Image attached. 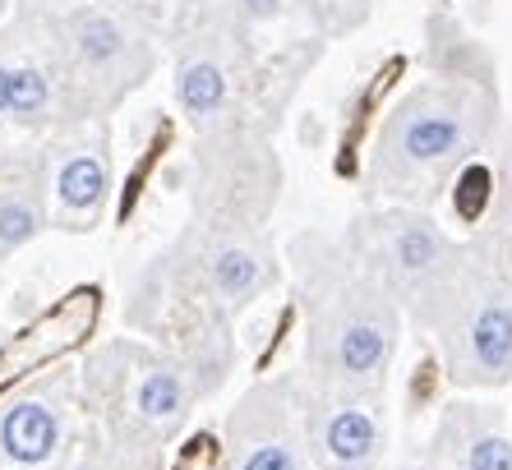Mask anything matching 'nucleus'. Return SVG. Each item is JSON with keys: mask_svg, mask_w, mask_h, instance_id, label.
Instances as JSON below:
<instances>
[{"mask_svg": "<svg viewBox=\"0 0 512 470\" xmlns=\"http://www.w3.org/2000/svg\"><path fill=\"white\" fill-rule=\"evenodd\" d=\"M180 106L190 111L194 120L213 116L217 106H222V97H227V74H222V65H213V60H190L185 70H180Z\"/></svg>", "mask_w": 512, "mask_h": 470, "instance_id": "nucleus-8", "label": "nucleus"}, {"mask_svg": "<svg viewBox=\"0 0 512 470\" xmlns=\"http://www.w3.org/2000/svg\"><path fill=\"white\" fill-rule=\"evenodd\" d=\"M240 470H296V457H291L282 443H263L240 461Z\"/></svg>", "mask_w": 512, "mask_h": 470, "instance_id": "nucleus-17", "label": "nucleus"}, {"mask_svg": "<svg viewBox=\"0 0 512 470\" xmlns=\"http://www.w3.org/2000/svg\"><path fill=\"white\" fill-rule=\"evenodd\" d=\"M397 259L406 263V268H429V263L439 259V240L425 231V226H411V231L397 235Z\"/></svg>", "mask_w": 512, "mask_h": 470, "instance_id": "nucleus-14", "label": "nucleus"}, {"mask_svg": "<svg viewBox=\"0 0 512 470\" xmlns=\"http://www.w3.org/2000/svg\"><path fill=\"white\" fill-rule=\"evenodd\" d=\"M462 139V125L453 116H411L402 130V148L411 162H439Z\"/></svg>", "mask_w": 512, "mask_h": 470, "instance_id": "nucleus-7", "label": "nucleus"}, {"mask_svg": "<svg viewBox=\"0 0 512 470\" xmlns=\"http://www.w3.org/2000/svg\"><path fill=\"white\" fill-rule=\"evenodd\" d=\"M471 351H476L485 374H503V369L512 365V309L508 305H489L485 314L476 318Z\"/></svg>", "mask_w": 512, "mask_h": 470, "instance_id": "nucleus-6", "label": "nucleus"}, {"mask_svg": "<svg viewBox=\"0 0 512 470\" xmlns=\"http://www.w3.org/2000/svg\"><path fill=\"white\" fill-rule=\"evenodd\" d=\"M60 447V415L42 397H19L0 411V461L14 470L47 466Z\"/></svg>", "mask_w": 512, "mask_h": 470, "instance_id": "nucleus-2", "label": "nucleus"}, {"mask_svg": "<svg viewBox=\"0 0 512 470\" xmlns=\"http://www.w3.org/2000/svg\"><path fill=\"white\" fill-rule=\"evenodd\" d=\"M485 199H489V171L485 166H471L462 176V189H457V212H462V217H476V212L485 208Z\"/></svg>", "mask_w": 512, "mask_h": 470, "instance_id": "nucleus-15", "label": "nucleus"}, {"mask_svg": "<svg viewBox=\"0 0 512 470\" xmlns=\"http://www.w3.org/2000/svg\"><path fill=\"white\" fill-rule=\"evenodd\" d=\"M471 470H512V447L503 438H480L471 447Z\"/></svg>", "mask_w": 512, "mask_h": 470, "instance_id": "nucleus-16", "label": "nucleus"}, {"mask_svg": "<svg viewBox=\"0 0 512 470\" xmlns=\"http://www.w3.org/2000/svg\"><path fill=\"white\" fill-rule=\"evenodd\" d=\"M93 314H97V295L93 291H74L56 314H47L33 332H24V337L5 351V360H0V383L14 378V374H28V369H37V365H47L51 355H60L65 346H74V341L93 328Z\"/></svg>", "mask_w": 512, "mask_h": 470, "instance_id": "nucleus-1", "label": "nucleus"}, {"mask_svg": "<svg viewBox=\"0 0 512 470\" xmlns=\"http://www.w3.org/2000/svg\"><path fill=\"white\" fill-rule=\"evenodd\" d=\"M259 277H263L259 259H254L250 249H222L213 259V286L227 295V300H245V295L259 286Z\"/></svg>", "mask_w": 512, "mask_h": 470, "instance_id": "nucleus-12", "label": "nucleus"}, {"mask_svg": "<svg viewBox=\"0 0 512 470\" xmlns=\"http://www.w3.org/2000/svg\"><path fill=\"white\" fill-rule=\"evenodd\" d=\"M185 411V383L176 369H148L134 383V415L153 424H167Z\"/></svg>", "mask_w": 512, "mask_h": 470, "instance_id": "nucleus-5", "label": "nucleus"}, {"mask_svg": "<svg viewBox=\"0 0 512 470\" xmlns=\"http://www.w3.org/2000/svg\"><path fill=\"white\" fill-rule=\"evenodd\" d=\"M70 47L74 56L84 60V70H116L120 60L130 56V37H125V28L111 19V14H97V10H84L74 14L70 24Z\"/></svg>", "mask_w": 512, "mask_h": 470, "instance_id": "nucleus-3", "label": "nucleus"}, {"mask_svg": "<svg viewBox=\"0 0 512 470\" xmlns=\"http://www.w3.org/2000/svg\"><path fill=\"white\" fill-rule=\"evenodd\" d=\"M51 106V79L37 65H10V116L42 120Z\"/></svg>", "mask_w": 512, "mask_h": 470, "instance_id": "nucleus-9", "label": "nucleus"}, {"mask_svg": "<svg viewBox=\"0 0 512 470\" xmlns=\"http://www.w3.org/2000/svg\"><path fill=\"white\" fill-rule=\"evenodd\" d=\"M102 194H107V166H102V157L97 153H74L60 162L56 171V199L65 212H79V217H88V212H97V203H102Z\"/></svg>", "mask_w": 512, "mask_h": 470, "instance_id": "nucleus-4", "label": "nucleus"}, {"mask_svg": "<svg viewBox=\"0 0 512 470\" xmlns=\"http://www.w3.org/2000/svg\"><path fill=\"white\" fill-rule=\"evenodd\" d=\"M383 351H388V337H383L374 323H356V328H346L342 346H337L342 369H351V374H370V369H379Z\"/></svg>", "mask_w": 512, "mask_h": 470, "instance_id": "nucleus-13", "label": "nucleus"}, {"mask_svg": "<svg viewBox=\"0 0 512 470\" xmlns=\"http://www.w3.org/2000/svg\"><path fill=\"white\" fill-rule=\"evenodd\" d=\"M277 0H245V14H254V19H263V14H273Z\"/></svg>", "mask_w": 512, "mask_h": 470, "instance_id": "nucleus-19", "label": "nucleus"}, {"mask_svg": "<svg viewBox=\"0 0 512 470\" xmlns=\"http://www.w3.org/2000/svg\"><path fill=\"white\" fill-rule=\"evenodd\" d=\"M42 226V212L28 194L19 189H0V249H19L28 245Z\"/></svg>", "mask_w": 512, "mask_h": 470, "instance_id": "nucleus-10", "label": "nucleus"}, {"mask_svg": "<svg viewBox=\"0 0 512 470\" xmlns=\"http://www.w3.org/2000/svg\"><path fill=\"white\" fill-rule=\"evenodd\" d=\"M0 116H10V65L0 60Z\"/></svg>", "mask_w": 512, "mask_h": 470, "instance_id": "nucleus-18", "label": "nucleus"}, {"mask_svg": "<svg viewBox=\"0 0 512 470\" xmlns=\"http://www.w3.org/2000/svg\"><path fill=\"white\" fill-rule=\"evenodd\" d=\"M374 447V420L365 411H342L328 424V452L337 461H365Z\"/></svg>", "mask_w": 512, "mask_h": 470, "instance_id": "nucleus-11", "label": "nucleus"}]
</instances>
